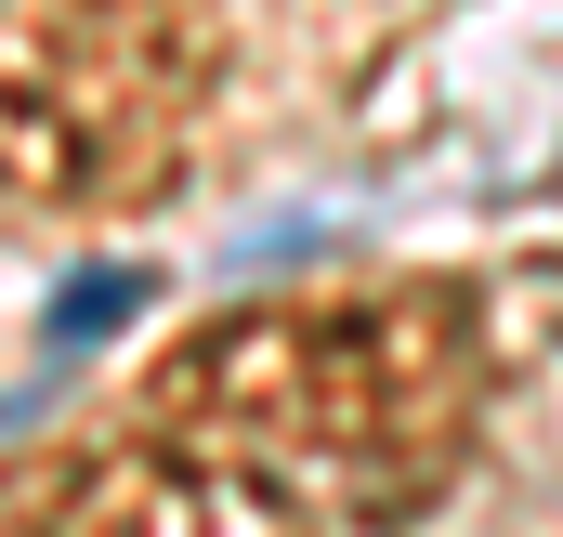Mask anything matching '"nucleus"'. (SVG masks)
I'll return each instance as SVG.
<instances>
[{
	"mask_svg": "<svg viewBox=\"0 0 563 537\" xmlns=\"http://www.w3.org/2000/svg\"><path fill=\"white\" fill-rule=\"evenodd\" d=\"M132 302H144V275H132V263H92V275H66V302H53V354L106 341V328H119Z\"/></svg>",
	"mask_w": 563,
	"mask_h": 537,
	"instance_id": "nucleus-1",
	"label": "nucleus"
}]
</instances>
